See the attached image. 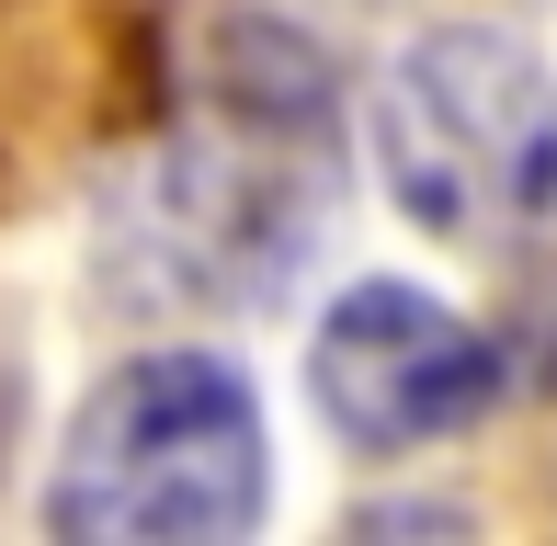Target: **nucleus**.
Segmentation results:
<instances>
[{"instance_id":"obj_2","label":"nucleus","mask_w":557,"mask_h":546,"mask_svg":"<svg viewBox=\"0 0 557 546\" xmlns=\"http://www.w3.org/2000/svg\"><path fill=\"white\" fill-rule=\"evenodd\" d=\"M375 171L433 239H546L557 228V80L523 35L455 23L375 80Z\"/></svg>"},{"instance_id":"obj_1","label":"nucleus","mask_w":557,"mask_h":546,"mask_svg":"<svg viewBox=\"0 0 557 546\" xmlns=\"http://www.w3.org/2000/svg\"><path fill=\"white\" fill-rule=\"evenodd\" d=\"M58 535L91 546H227L262 524V399L216 353L114 364L69 421L58 456Z\"/></svg>"},{"instance_id":"obj_3","label":"nucleus","mask_w":557,"mask_h":546,"mask_svg":"<svg viewBox=\"0 0 557 546\" xmlns=\"http://www.w3.org/2000/svg\"><path fill=\"white\" fill-rule=\"evenodd\" d=\"M308 387L342 444L364 456H410V444L478 433L500 410V342L467 331L444 296L421 285H342L308 342Z\"/></svg>"}]
</instances>
